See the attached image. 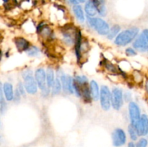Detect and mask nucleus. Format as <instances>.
<instances>
[{"mask_svg": "<svg viewBox=\"0 0 148 147\" xmlns=\"http://www.w3.org/2000/svg\"><path fill=\"white\" fill-rule=\"evenodd\" d=\"M139 32H140V30L137 27H130L120 32L114 39V44L116 46H121V47L127 46L135 40V38L139 35Z\"/></svg>", "mask_w": 148, "mask_h": 147, "instance_id": "f257e3e1", "label": "nucleus"}, {"mask_svg": "<svg viewBox=\"0 0 148 147\" xmlns=\"http://www.w3.org/2000/svg\"><path fill=\"white\" fill-rule=\"evenodd\" d=\"M23 78V83L27 94L35 95L38 92L37 83L34 78V72L29 68L24 69L21 74Z\"/></svg>", "mask_w": 148, "mask_h": 147, "instance_id": "f03ea898", "label": "nucleus"}, {"mask_svg": "<svg viewBox=\"0 0 148 147\" xmlns=\"http://www.w3.org/2000/svg\"><path fill=\"white\" fill-rule=\"evenodd\" d=\"M86 22L89 27L93 29L100 35L106 36L109 31V24L101 17H87Z\"/></svg>", "mask_w": 148, "mask_h": 147, "instance_id": "7ed1b4c3", "label": "nucleus"}, {"mask_svg": "<svg viewBox=\"0 0 148 147\" xmlns=\"http://www.w3.org/2000/svg\"><path fill=\"white\" fill-rule=\"evenodd\" d=\"M99 101L103 110L108 111L111 108V91L106 85H103L100 88Z\"/></svg>", "mask_w": 148, "mask_h": 147, "instance_id": "20e7f679", "label": "nucleus"}, {"mask_svg": "<svg viewBox=\"0 0 148 147\" xmlns=\"http://www.w3.org/2000/svg\"><path fill=\"white\" fill-rule=\"evenodd\" d=\"M77 30H74V28L70 27L68 25L67 27H63L61 30V40L64 46L67 47H72L74 46L75 40V34H76Z\"/></svg>", "mask_w": 148, "mask_h": 147, "instance_id": "39448f33", "label": "nucleus"}, {"mask_svg": "<svg viewBox=\"0 0 148 147\" xmlns=\"http://www.w3.org/2000/svg\"><path fill=\"white\" fill-rule=\"evenodd\" d=\"M133 48L141 52L148 51V29H145L133 41Z\"/></svg>", "mask_w": 148, "mask_h": 147, "instance_id": "423d86ee", "label": "nucleus"}, {"mask_svg": "<svg viewBox=\"0 0 148 147\" xmlns=\"http://www.w3.org/2000/svg\"><path fill=\"white\" fill-rule=\"evenodd\" d=\"M122 89L119 87L113 88L111 91V107L115 110H120L124 105V96Z\"/></svg>", "mask_w": 148, "mask_h": 147, "instance_id": "0eeeda50", "label": "nucleus"}, {"mask_svg": "<svg viewBox=\"0 0 148 147\" xmlns=\"http://www.w3.org/2000/svg\"><path fill=\"white\" fill-rule=\"evenodd\" d=\"M111 138L114 146L121 147L127 142V134L122 128H116L111 134Z\"/></svg>", "mask_w": 148, "mask_h": 147, "instance_id": "6e6552de", "label": "nucleus"}, {"mask_svg": "<svg viewBox=\"0 0 148 147\" xmlns=\"http://www.w3.org/2000/svg\"><path fill=\"white\" fill-rule=\"evenodd\" d=\"M129 115L131 125L135 127L137 123L138 122L140 117H141V112L138 105L134 102H129Z\"/></svg>", "mask_w": 148, "mask_h": 147, "instance_id": "1a4fd4ad", "label": "nucleus"}, {"mask_svg": "<svg viewBox=\"0 0 148 147\" xmlns=\"http://www.w3.org/2000/svg\"><path fill=\"white\" fill-rule=\"evenodd\" d=\"M62 86V91L65 94H73V77L64 73L61 74L59 76Z\"/></svg>", "mask_w": 148, "mask_h": 147, "instance_id": "9d476101", "label": "nucleus"}, {"mask_svg": "<svg viewBox=\"0 0 148 147\" xmlns=\"http://www.w3.org/2000/svg\"><path fill=\"white\" fill-rule=\"evenodd\" d=\"M34 78L37 83L38 89L40 91L47 87L46 86V69L43 67H38L34 71Z\"/></svg>", "mask_w": 148, "mask_h": 147, "instance_id": "9b49d317", "label": "nucleus"}, {"mask_svg": "<svg viewBox=\"0 0 148 147\" xmlns=\"http://www.w3.org/2000/svg\"><path fill=\"white\" fill-rule=\"evenodd\" d=\"M139 136H144L148 133V116L145 114L141 115L140 120L135 125Z\"/></svg>", "mask_w": 148, "mask_h": 147, "instance_id": "f8f14e48", "label": "nucleus"}, {"mask_svg": "<svg viewBox=\"0 0 148 147\" xmlns=\"http://www.w3.org/2000/svg\"><path fill=\"white\" fill-rule=\"evenodd\" d=\"M2 91L5 100L7 102H12L14 92L12 84L10 82H5L2 83Z\"/></svg>", "mask_w": 148, "mask_h": 147, "instance_id": "ddd939ff", "label": "nucleus"}, {"mask_svg": "<svg viewBox=\"0 0 148 147\" xmlns=\"http://www.w3.org/2000/svg\"><path fill=\"white\" fill-rule=\"evenodd\" d=\"M14 43L16 49L19 52H26V50L31 46L30 41L27 38L22 36L15 37L14 40Z\"/></svg>", "mask_w": 148, "mask_h": 147, "instance_id": "4468645a", "label": "nucleus"}, {"mask_svg": "<svg viewBox=\"0 0 148 147\" xmlns=\"http://www.w3.org/2000/svg\"><path fill=\"white\" fill-rule=\"evenodd\" d=\"M84 12L86 14L87 17H95L97 13V7L94 0H88L85 2V7H84Z\"/></svg>", "mask_w": 148, "mask_h": 147, "instance_id": "2eb2a0df", "label": "nucleus"}, {"mask_svg": "<svg viewBox=\"0 0 148 147\" xmlns=\"http://www.w3.org/2000/svg\"><path fill=\"white\" fill-rule=\"evenodd\" d=\"M89 88L92 100L95 101V102H97V101L99 100L100 87L98 82L95 80H93V79L91 80L89 82Z\"/></svg>", "mask_w": 148, "mask_h": 147, "instance_id": "dca6fc26", "label": "nucleus"}, {"mask_svg": "<svg viewBox=\"0 0 148 147\" xmlns=\"http://www.w3.org/2000/svg\"><path fill=\"white\" fill-rule=\"evenodd\" d=\"M72 12H73L76 20L79 23L85 22V20H86V17L85 15V12H84L82 6L79 5V4L73 5L72 6Z\"/></svg>", "mask_w": 148, "mask_h": 147, "instance_id": "f3484780", "label": "nucleus"}, {"mask_svg": "<svg viewBox=\"0 0 148 147\" xmlns=\"http://www.w3.org/2000/svg\"><path fill=\"white\" fill-rule=\"evenodd\" d=\"M46 86L47 87L50 88L53 85L56 79V72L52 66H48L46 69Z\"/></svg>", "mask_w": 148, "mask_h": 147, "instance_id": "a211bd4d", "label": "nucleus"}, {"mask_svg": "<svg viewBox=\"0 0 148 147\" xmlns=\"http://www.w3.org/2000/svg\"><path fill=\"white\" fill-rule=\"evenodd\" d=\"M97 7V13L101 17L107 15V8L106 5V0H94Z\"/></svg>", "mask_w": 148, "mask_h": 147, "instance_id": "6ab92c4d", "label": "nucleus"}, {"mask_svg": "<svg viewBox=\"0 0 148 147\" xmlns=\"http://www.w3.org/2000/svg\"><path fill=\"white\" fill-rule=\"evenodd\" d=\"M62 92V86L61 81L59 77H56L53 85L51 87V95L52 96H56L59 95Z\"/></svg>", "mask_w": 148, "mask_h": 147, "instance_id": "aec40b11", "label": "nucleus"}, {"mask_svg": "<svg viewBox=\"0 0 148 147\" xmlns=\"http://www.w3.org/2000/svg\"><path fill=\"white\" fill-rule=\"evenodd\" d=\"M121 31V27L119 24H114L112 27H110L109 31H108V34H107L106 37L108 40H114L115 37L118 35L119 33Z\"/></svg>", "mask_w": 148, "mask_h": 147, "instance_id": "412c9836", "label": "nucleus"}, {"mask_svg": "<svg viewBox=\"0 0 148 147\" xmlns=\"http://www.w3.org/2000/svg\"><path fill=\"white\" fill-rule=\"evenodd\" d=\"M26 53L29 57H38L40 54V49L38 46L31 45L26 50Z\"/></svg>", "mask_w": 148, "mask_h": 147, "instance_id": "4be33fe9", "label": "nucleus"}, {"mask_svg": "<svg viewBox=\"0 0 148 147\" xmlns=\"http://www.w3.org/2000/svg\"><path fill=\"white\" fill-rule=\"evenodd\" d=\"M104 68L108 71L110 73L113 74H117L119 73V69L116 67L114 64L109 61H106L104 63Z\"/></svg>", "mask_w": 148, "mask_h": 147, "instance_id": "5701e85b", "label": "nucleus"}, {"mask_svg": "<svg viewBox=\"0 0 148 147\" xmlns=\"http://www.w3.org/2000/svg\"><path fill=\"white\" fill-rule=\"evenodd\" d=\"M73 79L77 84L82 85L89 84V81H88V77L85 75H76L73 78Z\"/></svg>", "mask_w": 148, "mask_h": 147, "instance_id": "b1692460", "label": "nucleus"}, {"mask_svg": "<svg viewBox=\"0 0 148 147\" xmlns=\"http://www.w3.org/2000/svg\"><path fill=\"white\" fill-rule=\"evenodd\" d=\"M128 133H129V135H130V138H131L132 141H137L139 135L138 134H137V131H136L135 127L133 126L132 125L130 124V125L128 126Z\"/></svg>", "mask_w": 148, "mask_h": 147, "instance_id": "393cba45", "label": "nucleus"}, {"mask_svg": "<svg viewBox=\"0 0 148 147\" xmlns=\"http://www.w3.org/2000/svg\"><path fill=\"white\" fill-rule=\"evenodd\" d=\"M16 89L18 90V92H20V95H22V97L26 96V94H27V92H26L25 89V86H24V85H23V83L22 81H19V82H17Z\"/></svg>", "mask_w": 148, "mask_h": 147, "instance_id": "a878e982", "label": "nucleus"}, {"mask_svg": "<svg viewBox=\"0 0 148 147\" xmlns=\"http://www.w3.org/2000/svg\"><path fill=\"white\" fill-rule=\"evenodd\" d=\"M125 54L126 56H129V57H132V56H135L137 54V51L134 48H127L125 50Z\"/></svg>", "mask_w": 148, "mask_h": 147, "instance_id": "bb28decb", "label": "nucleus"}, {"mask_svg": "<svg viewBox=\"0 0 148 147\" xmlns=\"http://www.w3.org/2000/svg\"><path fill=\"white\" fill-rule=\"evenodd\" d=\"M148 144V141L146 138H142L137 141V144H135V147H147Z\"/></svg>", "mask_w": 148, "mask_h": 147, "instance_id": "cd10ccee", "label": "nucleus"}, {"mask_svg": "<svg viewBox=\"0 0 148 147\" xmlns=\"http://www.w3.org/2000/svg\"><path fill=\"white\" fill-rule=\"evenodd\" d=\"M22 95H20V92H18V90H17V89L15 88V89H14V97H13V102H14L16 103H19V102H20V100H21L22 99Z\"/></svg>", "mask_w": 148, "mask_h": 147, "instance_id": "c85d7f7f", "label": "nucleus"}, {"mask_svg": "<svg viewBox=\"0 0 148 147\" xmlns=\"http://www.w3.org/2000/svg\"><path fill=\"white\" fill-rule=\"evenodd\" d=\"M123 96H124V101L127 102H131V99H132V95L131 93L129 92H125V93L123 94Z\"/></svg>", "mask_w": 148, "mask_h": 147, "instance_id": "c756f323", "label": "nucleus"}, {"mask_svg": "<svg viewBox=\"0 0 148 147\" xmlns=\"http://www.w3.org/2000/svg\"><path fill=\"white\" fill-rule=\"evenodd\" d=\"M69 4H72V5H75V4H79L77 1V0H66Z\"/></svg>", "mask_w": 148, "mask_h": 147, "instance_id": "7c9ffc66", "label": "nucleus"}, {"mask_svg": "<svg viewBox=\"0 0 148 147\" xmlns=\"http://www.w3.org/2000/svg\"><path fill=\"white\" fill-rule=\"evenodd\" d=\"M127 147H135V144H134V142L131 141V142H130L128 144V146H127Z\"/></svg>", "mask_w": 148, "mask_h": 147, "instance_id": "2f4dec72", "label": "nucleus"}, {"mask_svg": "<svg viewBox=\"0 0 148 147\" xmlns=\"http://www.w3.org/2000/svg\"><path fill=\"white\" fill-rule=\"evenodd\" d=\"M87 1H88V0H77L78 3H85Z\"/></svg>", "mask_w": 148, "mask_h": 147, "instance_id": "473e14b6", "label": "nucleus"}, {"mask_svg": "<svg viewBox=\"0 0 148 147\" xmlns=\"http://www.w3.org/2000/svg\"><path fill=\"white\" fill-rule=\"evenodd\" d=\"M1 142H2V136H1V133H0V145L1 144Z\"/></svg>", "mask_w": 148, "mask_h": 147, "instance_id": "72a5a7b5", "label": "nucleus"}, {"mask_svg": "<svg viewBox=\"0 0 148 147\" xmlns=\"http://www.w3.org/2000/svg\"><path fill=\"white\" fill-rule=\"evenodd\" d=\"M1 126H2V122H1V119H0V128H1Z\"/></svg>", "mask_w": 148, "mask_h": 147, "instance_id": "f704fd0d", "label": "nucleus"}]
</instances>
